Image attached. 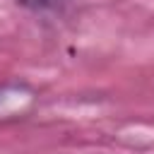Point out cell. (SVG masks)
Here are the masks:
<instances>
[{
  "label": "cell",
  "instance_id": "cell-1",
  "mask_svg": "<svg viewBox=\"0 0 154 154\" xmlns=\"http://www.w3.org/2000/svg\"><path fill=\"white\" fill-rule=\"evenodd\" d=\"M19 7L34 12V14H55L70 5V0H17Z\"/></svg>",
  "mask_w": 154,
  "mask_h": 154
}]
</instances>
